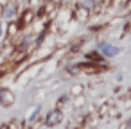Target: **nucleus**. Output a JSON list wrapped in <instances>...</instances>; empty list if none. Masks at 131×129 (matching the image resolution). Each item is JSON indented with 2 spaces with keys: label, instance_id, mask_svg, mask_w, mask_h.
Returning a JSON list of instances; mask_svg holds the SVG:
<instances>
[{
  "label": "nucleus",
  "instance_id": "obj_4",
  "mask_svg": "<svg viewBox=\"0 0 131 129\" xmlns=\"http://www.w3.org/2000/svg\"><path fill=\"white\" fill-rule=\"evenodd\" d=\"M86 57H88V61H99V59H101L97 52H92V54H88Z\"/></svg>",
  "mask_w": 131,
  "mask_h": 129
},
{
  "label": "nucleus",
  "instance_id": "obj_5",
  "mask_svg": "<svg viewBox=\"0 0 131 129\" xmlns=\"http://www.w3.org/2000/svg\"><path fill=\"white\" fill-rule=\"evenodd\" d=\"M72 93H74V95H81V93H83V86L79 84L77 88H72Z\"/></svg>",
  "mask_w": 131,
  "mask_h": 129
},
{
  "label": "nucleus",
  "instance_id": "obj_1",
  "mask_svg": "<svg viewBox=\"0 0 131 129\" xmlns=\"http://www.w3.org/2000/svg\"><path fill=\"white\" fill-rule=\"evenodd\" d=\"M61 120H63V113H61L59 109H52V111L47 115V118H45V125H47V127H54V125H58Z\"/></svg>",
  "mask_w": 131,
  "mask_h": 129
},
{
  "label": "nucleus",
  "instance_id": "obj_3",
  "mask_svg": "<svg viewBox=\"0 0 131 129\" xmlns=\"http://www.w3.org/2000/svg\"><path fill=\"white\" fill-rule=\"evenodd\" d=\"M99 50H101V52H104V56H113V54H117V52H118L115 47H110V45H106V43H102V45L99 47Z\"/></svg>",
  "mask_w": 131,
  "mask_h": 129
},
{
  "label": "nucleus",
  "instance_id": "obj_2",
  "mask_svg": "<svg viewBox=\"0 0 131 129\" xmlns=\"http://www.w3.org/2000/svg\"><path fill=\"white\" fill-rule=\"evenodd\" d=\"M15 102V93L11 91V90H7V88H4V90H0V104L2 106H11Z\"/></svg>",
  "mask_w": 131,
  "mask_h": 129
},
{
  "label": "nucleus",
  "instance_id": "obj_6",
  "mask_svg": "<svg viewBox=\"0 0 131 129\" xmlns=\"http://www.w3.org/2000/svg\"><path fill=\"white\" fill-rule=\"evenodd\" d=\"M65 102H67V97L63 95V97H59V102H58V106H63Z\"/></svg>",
  "mask_w": 131,
  "mask_h": 129
},
{
  "label": "nucleus",
  "instance_id": "obj_7",
  "mask_svg": "<svg viewBox=\"0 0 131 129\" xmlns=\"http://www.w3.org/2000/svg\"><path fill=\"white\" fill-rule=\"evenodd\" d=\"M0 129H7V125H0Z\"/></svg>",
  "mask_w": 131,
  "mask_h": 129
}]
</instances>
